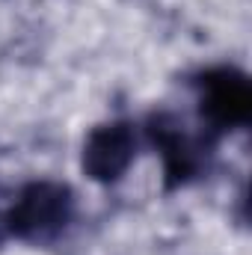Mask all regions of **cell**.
I'll return each instance as SVG.
<instances>
[{"label": "cell", "instance_id": "obj_1", "mask_svg": "<svg viewBox=\"0 0 252 255\" xmlns=\"http://www.w3.org/2000/svg\"><path fill=\"white\" fill-rule=\"evenodd\" d=\"M74 220V193L60 181H30L24 184L9 211L3 214L6 235L30 244H45L63 235Z\"/></svg>", "mask_w": 252, "mask_h": 255}, {"label": "cell", "instance_id": "obj_2", "mask_svg": "<svg viewBox=\"0 0 252 255\" xmlns=\"http://www.w3.org/2000/svg\"><path fill=\"white\" fill-rule=\"evenodd\" d=\"M199 113L214 133H229L250 125L252 116V83L235 65H217L196 77Z\"/></svg>", "mask_w": 252, "mask_h": 255}, {"label": "cell", "instance_id": "obj_3", "mask_svg": "<svg viewBox=\"0 0 252 255\" xmlns=\"http://www.w3.org/2000/svg\"><path fill=\"white\" fill-rule=\"evenodd\" d=\"M136 157V130L127 119L95 125L83 142V172L98 184H116Z\"/></svg>", "mask_w": 252, "mask_h": 255}, {"label": "cell", "instance_id": "obj_4", "mask_svg": "<svg viewBox=\"0 0 252 255\" xmlns=\"http://www.w3.org/2000/svg\"><path fill=\"white\" fill-rule=\"evenodd\" d=\"M148 139H151V145L157 148V154L163 160L166 187H181L193 175H199L202 145L184 130V125L175 116H169V113L151 116L148 119Z\"/></svg>", "mask_w": 252, "mask_h": 255}]
</instances>
